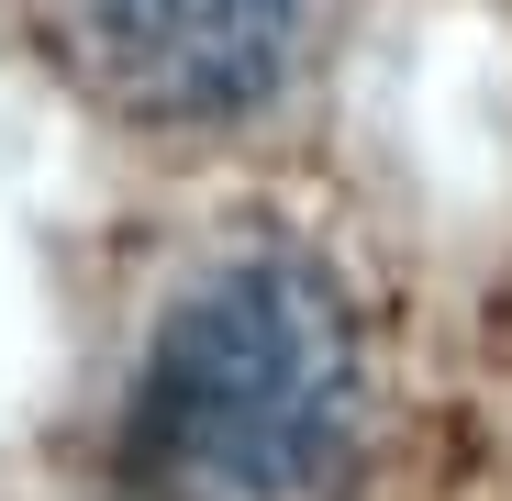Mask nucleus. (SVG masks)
<instances>
[{"label":"nucleus","mask_w":512,"mask_h":501,"mask_svg":"<svg viewBox=\"0 0 512 501\" xmlns=\"http://www.w3.org/2000/svg\"><path fill=\"white\" fill-rule=\"evenodd\" d=\"M368 457V334L312 257H223L167 301L123 390V468L156 501H346Z\"/></svg>","instance_id":"nucleus-1"},{"label":"nucleus","mask_w":512,"mask_h":501,"mask_svg":"<svg viewBox=\"0 0 512 501\" xmlns=\"http://www.w3.org/2000/svg\"><path fill=\"white\" fill-rule=\"evenodd\" d=\"M45 34L101 112L156 134H212L279 101L312 0H45Z\"/></svg>","instance_id":"nucleus-2"}]
</instances>
